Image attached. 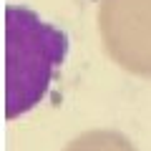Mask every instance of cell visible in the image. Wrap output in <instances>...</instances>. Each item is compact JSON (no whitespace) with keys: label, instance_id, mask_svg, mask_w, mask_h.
<instances>
[{"label":"cell","instance_id":"1","mask_svg":"<svg viewBox=\"0 0 151 151\" xmlns=\"http://www.w3.org/2000/svg\"><path fill=\"white\" fill-rule=\"evenodd\" d=\"M63 53L65 38L60 30L43 23L25 8H8V65L23 63L20 78L10 83V98L20 88V96L8 108L10 116L33 108L38 98H43L58 60H63Z\"/></svg>","mask_w":151,"mask_h":151}]
</instances>
